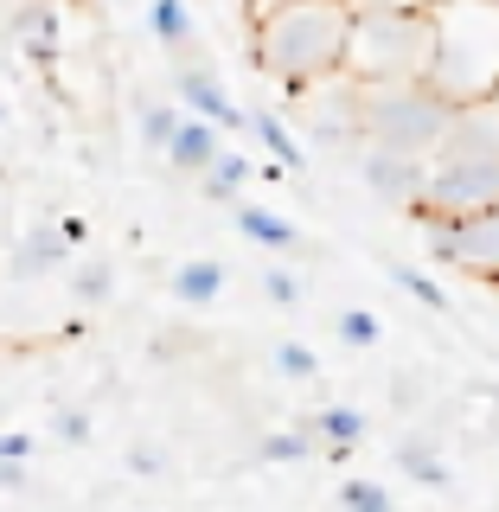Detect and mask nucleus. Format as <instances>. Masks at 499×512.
Segmentation results:
<instances>
[{
  "instance_id": "1",
  "label": "nucleus",
  "mask_w": 499,
  "mask_h": 512,
  "mask_svg": "<svg viewBox=\"0 0 499 512\" xmlns=\"http://www.w3.org/2000/svg\"><path fill=\"white\" fill-rule=\"evenodd\" d=\"M346 32L352 0H269V7H250V58L269 84L308 96L340 77Z\"/></svg>"
},
{
  "instance_id": "2",
  "label": "nucleus",
  "mask_w": 499,
  "mask_h": 512,
  "mask_svg": "<svg viewBox=\"0 0 499 512\" xmlns=\"http://www.w3.org/2000/svg\"><path fill=\"white\" fill-rule=\"evenodd\" d=\"M423 77L442 103H480L499 90V0H429Z\"/></svg>"
},
{
  "instance_id": "3",
  "label": "nucleus",
  "mask_w": 499,
  "mask_h": 512,
  "mask_svg": "<svg viewBox=\"0 0 499 512\" xmlns=\"http://www.w3.org/2000/svg\"><path fill=\"white\" fill-rule=\"evenodd\" d=\"M429 52V0H352L346 32V84H391L416 77Z\"/></svg>"
},
{
  "instance_id": "4",
  "label": "nucleus",
  "mask_w": 499,
  "mask_h": 512,
  "mask_svg": "<svg viewBox=\"0 0 499 512\" xmlns=\"http://www.w3.org/2000/svg\"><path fill=\"white\" fill-rule=\"evenodd\" d=\"M455 103H442L423 77H391V84H352V122L359 141H384L404 154H429L442 141Z\"/></svg>"
},
{
  "instance_id": "5",
  "label": "nucleus",
  "mask_w": 499,
  "mask_h": 512,
  "mask_svg": "<svg viewBox=\"0 0 499 512\" xmlns=\"http://www.w3.org/2000/svg\"><path fill=\"white\" fill-rule=\"evenodd\" d=\"M410 218H416V231H423V244H429L436 263L468 269L474 282L499 288V199L480 205V212H461V218H442V212L410 205Z\"/></svg>"
},
{
  "instance_id": "6",
  "label": "nucleus",
  "mask_w": 499,
  "mask_h": 512,
  "mask_svg": "<svg viewBox=\"0 0 499 512\" xmlns=\"http://www.w3.org/2000/svg\"><path fill=\"white\" fill-rule=\"evenodd\" d=\"M352 160H359V180L372 199L384 205H416L423 192V154H404V148H384V141H352Z\"/></svg>"
},
{
  "instance_id": "7",
  "label": "nucleus",
  "mask_w": 499,
  "mask_h": 512,
  "mask_svg": "<svg viewBox=\"0 0 499 512\" xmlns=\"http://www.w3.org/2000/svg\"><path fill=\"white\" fill-rule=\"evenodd\" d=\"M173 90H180V109L186 116H205L212 128H244V109L231 103V90L218 84V71H205V64H180V77H173Z\"/></svg>"
},
{
  "instance_id": "8",
  "label": "nucleus",
  "mask_w": 499,
  "mask_h": 512,
  "mask_svg": "<svg viewBox=\"0 0 499 512\" xmlns=\"http://www.w3.org/2000/svg\"><path fill=\"white\" fill-rule=\"evenodd\" d=\"M218 135H224V128H212L205 116H186V109H180V122H173V135H167V148H160V154H167L173 173H199L205 160L224 148Z\"/></svg>"
},
{
  "instance_id": "9",
  "label": "nucleus",
  "mask_w": 499,
  "mask_h": 512,
  "mask_svg": "<svg viewBox=\"0 0 499 512\" xmlns=\"http://www.w3.org/2000/svg\"><path fill=\"white\" fill-rule=\"evenodd\" d=\"M218 295H224L218 256H186V263L173 269V301H180V308H218Z\"/></svg>"
},
{
  "instance_id": "10",
  "label": "nucleus",
  "mask_w": 499,
  "mask_h": 512,
  "mask_svg": "<svg viewBox=\"0 0 499 512\" xmlns=\"http://www.w3.org/2000/svg\"><path fill=\"white\" fill-rule=\"evenodd\" d=\"M231 205H237V199H231ZM237 231H244L256 250H269V256L301 250V231H295L282 212H269V205H237Z\"/></svg>"
},
{
  "instance_id": "11",
  "label": "nucleus",
  "mask_w": 499,
  "mask_h": 512,
  "mask_svg": "<svg viewBox=\"0 0 499 512\" xmlns=\"http://www.w3.org/2000/svg\"><path fill=\"white\" fill-rule=\"evenodd\" d=\"M250 173H256V160H250V154H237V148H218V154L205 160L199 173H192V180H199V192H205L212 205H231V199H237V186H244Z\"/></svg>"
},
{
  "instance_id": "12",
  "label": "nucleus",
  "mask_w": 499,
  "mask_h": 512,
  "mask_svg": "<svg viewBox=\"0 0 499 512\" xmlns=\"http://www.w3.org/2000/svg\"><path fill=\"white\" fill-rule=\"evenodd\" d=\"M77 256V244L58 231V224H39V231L20 244V256H13V276H45V269H64Z\"/></svg>"
},
{
  "instance_id": "13",
  "label": "nucleus",
  "mask_w": 499,
  "mask_h": 512,
  "mask_svg": "<svg viewBox=\"0 0 499 512\" xmlns=\"http://www.w3.org/2000/svg\"><path fill=\"white\" fill-rule=\"evenodd\" d=\"M244 128H250L256 141H263L269 154H276V167H282V173H301V167H308V154H301V141L288 135V122L276 116V109H256V116H244Z\"/></svg>"
},
{
  "instance_id": "14",
  "label": "nucleus",
  "mask_w": 499,
  "mask_h": 512,
  "mask_svg": "<svg viewBox=\"0 0 499 512\" xmlns=\"http://www.w3.org/2000/svg\"><path fill=\"white\" fill-rule=\"evenodd\" d=\"M308 429H314V442H320V448H359V442H365V410H352V404H327V410H314V416H308Z\"/></svg>"
},
{
  "instance_id": "15",
  "label": "nucleus",
  "mask_w": 499,
  "mask_h": 512,
  "mask_svg": "<svg viewBox=\"0 0 499 512\" xmlns=\"http://www.w3.org/2000/svg\"><path fill=\"white\" fill-rule=\"evenodd\" d=\"M148 32L167 52H186L192 45V7L186 0H148Z\"/></svg>"
},
{
  "instance_id": "16",
  "label": "nucleus",
  "mask_w": 499,
  "mask_h": 512,
  "mask_svg": "<svg viewBox=\"0 0 499 512\" xmlns=\"http://www.w3.org/2000/svg\"><path fill=\"white\" fill-rule=\"evenodd\" d=\"M397 461H404V474L423 480V487H448V461H442V448L429 436H410L404 448H397Z\"/></svg>"
},
{
  "instance_id": "17",
  "label": "nucleus",
  "mask_w": 499,
  "mask_h": 512,
  "mask_svg": "<svg viewBox=\"0 0 499 512\" xmlns=\"http://www.w3.org/2000/svg\"><path fill=\"white\" fill-rule=\"evenodd\" d=\"M263 461H276V468H295V461H314V429H276V436H263V448H256Z\"/></svg>"
},
{
  "instance_id": "18",
  "label": "nucleus",
  "mask_w": 499,
  "mask_h": 512,
  "mask_svg": "<svg viewBox=\"0 0 499 512\" xmlns=\"http://www.w3.org/2000/svg\"><path fill=\"white\" fill-rule=\"evenodd\" d=\"M71 288H77V308H103L109 288H116V269H109L103 256H84V263H77V276H71Z\"/></svg>"
},
{
  "instance_id": "19",
  "label": "nucleus",
  "mask_w": 499,
  "mask_h": 512,
  "mask_svg": "<svg viewBox=\"0 0 499 512\" xmlns=\"http://www.w3.org/2000/svg\"><path fill=\"white\" fill-rule=\"evenodd\" d=\"M384 340V320L372 314V308H346L340 314V346H352V352H372Z\"/></svg>"
},
{
  "instance_id": "20",
  "label": "nucleus",
  "mask_w": 499,
  "mask_h": 512,
  "mask_svg": "<svg viewBox=\"0 0 499 512\" xmlns=\"http://www.w3.org/2000/svg\"><path fill=\"white\" fill-rule=\"evenodd\" d=\"M391 282H397V288H404V295H410V301H423V308H436V314L448 308V295H442V282H436V276H423V269H410V263H391Z\"/></svg>"
},
{
  "instance_id": "21",
  "label": "nucleus",
  "mask_w": 499,
  "mask_h": 512,
  "mask_svg": "<svg viewBox=\"0 0 499 512\" xmlns=\"http://www.w3.org/2000/svg\"><path fill=\"white\" fill-rule=\"evenodd\" d=\"M173 122H180V103H141V141L160 154L167 148V135H173Z\"/></svg>"
},
{
  "instance_id": "22",
  "label": "nucleus",
  "mask_w": 499,
  "mask_h": 512,
  "mask_svg": "<svg viewBox=\"0 0 499 512\" xmlns=\"http://www.w3.org/2000/svg\"><path fill=\"white\" fill-rule=\"evenodd\" d=\"M340 506L346 512H397L391 493H384L378 480H346V487H340Z\"/></svg>"
},
{
  "instance_id": "23",
  "label": "nucleus",
  "mask_w": 499,
  "mask_h": 512,
  "mask_svg": "<svg viewBox=\"0 0 499 512\" xmlns=\"http://www.w3.org/2000/svg\"><path fill=\"white\" fill-rule=\"evenodd\" d=\"M276 372H282V378H295V384H308V378L320 372L314 346H301V340H282V346H276Z\"/></svg>"
},
{
  "instance_id": "24",
  "label": "nucleus",
  "mask_w": 499,
  "mask_h": 512,
  "mask_svg": "<svg viewBox=\"0 0 499 512\" xmlns=\"http://www.w3.org/2000/svg\"><path fill=\"white\" fill-rule=\"evenodd\" d=\"M263 295L276 301V308H295V301H301V282L288 276L282 263H269V269H263Z\"/></svg>"
},
{
  "instance_id": "25",
  "label": "nucleus",
  "mask_w": 499,
  "mask_h": 512,
  "mask_svg": "<svg viewBox=\"0 0 499 512\" xmlns=\"http://www.w3.org/2000/svg\"><path fill=\"white\" fill-rule=\"evenodd\" d=\"M52 436L58 442H90V416L84 410H58L52 416Z\"/></svg>"
},
{
  "instance_id": "26",
  "label": "nucleus",
  "mask_w": 499,
  "mask_h": 512,
  "mask_svg": "<svg viewBox=\"0 0 499 512\" xmlns=\"http://www.w3.org/2000/svg\"><path fill=\"white\" fill-rule=\"evenodd\" d=\"M32 448L39 442H32L26 429H0V461H32Z\"/></svg>"
},
{
  "instance_id": "27",
  "label": "nucleus",
  "mask_w": 499,
  "mask_h": 512,
  "mask_svg": "<svg viewBox=\"0 0 499 512\" xmlns=\"http://www.w3.org/2000/svg\"><path fill=\"white\" fill-rule=\"evenodd\" d=\"M128 468H135V474H160V448H135V455H128Z\"/></svg>"
},
{
  "instance_id": "28",
  "label": "nucleus",
  "mask_w": 499,
  "mask_h": 512,
  "mask_svg": "<svg viewBox=\"0 0 499 512\" xmlns=\"http://www.w3.org/2000/svg\"><path fill=\"white\" fill-rule=\"evenodd\" d=\"M20 480H26V461H0V493L20 487Z\"/></svg>"
},
{
  "instance_id": "29",
  "label": "nucleus",
  "mask_w": 499,
  "mask_h": 512,
  "mask_svg": "<svg viewBox=\"0 0 499 512\" xmlns=\"http://www.w3.org/2000/svg\"><path fill=\"white\" fill-rule=\"evenodd\" d=\"M58 231H64V237H71V244H77V250H84V237H90V224H84V218H58Z\"/></svg>"
},
{
  "instance_id": "30",
  "label": "nucleus",
  "mask_w": 499,
  "mask_h": 512,
  "mask_svg": "<svg viewBox=\"0 0 499 512\" xmlns=\"http://www.w3.org/2000/svg\"><path fill=\"white\" fill-rule=\"evenodd\" d=\"M250 7H269V0H250Z\"/></svg>"
}]
</instances>
